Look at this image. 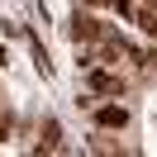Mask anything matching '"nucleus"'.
<instances>
[{
  "instance_id": "nucleus-1",
  "label": "nucleus",
  "mask_w": 157,
  "mask_h": 157,
  "mask_svg": "<svg viewBox=\"0 0 157 157\" xmlns=\"http://www.w3.org/2000/svg\"><path fill=\"white\" fill-rule=\"evenodd\" d=\"M95 124H100V128H124V124H128V109H124V105H105V109L95 114Z\"/></svg>"
},
{
  "instance_id": "nucleus-2",
  "label": "nucleus",
  "mask_w": 157,
  "mask_h": 157,
  "mask_svg": "<svg viewBox=\"0 0 157 157\" xmlns=\"http://www.w3.org/2000/svg\"><path fill=\"white\" fill-rule=\"evenodd\" d=\"M90 90H105V95L114 90V95H119V81L109 76V71H90Z\"/></svg>"
},
{
  "instance_id": "nucleus-3",
  "label": "nucleus",
  "mask_w": 157,
  "mask_h": 157,
  "mask_svg": "<svg viewBox=\"0 0 157 157\" xmlns=\"http://www.w3.org/2000/svg\"><path fill=\"white\" fill-rule=\"evenodd\" d=\"M90 33H95V24H90L86 14H76V19H71V38H90Z\"/></svg>"
},
{
  "instance_id": "nucleus-4",
  "label": "nucleus",
  "mask_w": 157,
  "mask_h": 157,
  "mask_svg": "<svg viewBox=\"0 0 157 157\" xmlns=\"http://www.w3.org/2000/svg\"><path fill=\"white\" fill-rule=\"evenodd\" d=\"M147 5H152V10H157V0H147Z\"/></svg>"
}]
</instances>
